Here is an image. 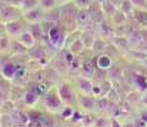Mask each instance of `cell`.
I'll return each instance as SVG.
<instances>
[{"label": "cell", "instance_id": "cell-19", "mask_svg": "<svg viewBox=\"0 0 147 127\" xmlns=\"http://www.w3.org/2000/svg\"><path fill=\"white\" fill-rule=\"evenodd\" d=\"M72 114H74V112H73V109L70 108V107H67L65 109H64V112L61 113V117L63 118H68V117H70Z\"/></svg>", "mask_w": 147, "mask_h": 127}, {"label": "cell", "instance_id": "cell-26", "mask_svg": "<svg viewBox=\"0 0 147 127\" xmlns=\"http://www.w3.org/2000/svg\"><path fill=\"white\" fill-rule=\"evenodd\" d=\"M65 1H69V0H65Z\"/></svg>", "mask_w": 147, "mask_h": 127}, {"label": "cell", "instance_id": "cell-17", "mask_svg": "<svg viewBox=\"0 0 147 127\" xmlns=\"http://www.w3.org/2000/svg\"><path fill=\"white\" fill-rule=\"evenodd\" d=\"M24 99H26V103H27V104L32 106V104H35L36 100H37V95H36L35 93L30 92V93H27V94L24 95Z\"/></svg>", "mask_w": 147, "mask_h": 127}, {"label": "cell", "instance_id": "cell-2", "mask_svg": "<svg viewBox=\"0 0 147 127\" xmlns=\"http://www.w3.org/2000/svg\"><path fill=\"white\" fill-rule=\"evenodd\" d=\"M42 10L44 9H42L41 7H36L31 10H27V12L24 13L23 18L26 19L27 22H30V23H38V21L44 18V15H42Z\"/></svg>", "mask_w": 147, "mask_h": 127}, {"label": "cell", "instance_id": "cell-9", "mask_svg": "<svg viewBox=\"0 0 147 127\" xmlns=\"http://www.w3.org/2000/svg\"><path fill=\"white\" fill-rule=\"evenodd\" d=\"M16 74H17V67L14 66L13 64H7V65H4V67H3V75H4L5 78L12 79Z\"/></svg>", "mask_w": 147, "mask_h": 127}, {"label": "cell", "instance_id": "cell-11", "mask_svg": "<svg viewBox=\"0 0 147 127\" xmlns=\"http://www.w3.org/2000/svg\"><path fill=\"white\" fill-rule=\"evenodd\" d=\"M40 7L44 10H51L56 8V0H40Z\"/></svg>", "mask_w": 147, "mask_h": 127}, {"label": "cell", "instance_id": "cell-12", "mask_svg": "<svg viewBox=\"0 0 147 127\" xmlns=\"http://www.w3.org/2000/svg\"><path fill=\"white\" fill-rule=\"evenodd\" d=\"M31 92L35 93V94L38 97V95L45 94V92H46V86L41 83H36V84H33V86L31 88Z\"/></svg>", "mask_w": 147, "mask_h": 127}, {"label": "cell", "instance_id": "cell-10", "mask_svg": "<svg viewBox=\"0 0 147 127\" xmlns=\"http://www.w3.org/2000/svg\"><path fill=\"white\" fill-rule=\"evenodd\" d=\"M30 32L32 33L33 38L37 41V39H40L41 36H42V25H41V24H37V23H33L32 27H31V31H30Z\"/></svg>", "mask_w": 147, "mask_h": 127}, {"label": "cell", "instance_id": "cell-7", "mask_svg": "<svg viewBox=\"0 0 147 127\" xmlns=\"http://www.w3.org/2000/svg\"><path fill=\"white\" fill-rule=\"evenodd\" d=\"M5 28H7L8 35H10V36H17L21 32V24L18 22H9Z\"/></svg>", "mask_w": 147, "mask_h": 127}, {"label": "cell", "instance_id": "cell-18", "mask_svg": "<svg viewBox=\"0 0 147 127\" xmlns=\"http://www.w3.org/2000/svg\"><path fill=\"white\" fill-rule=\"evenodd\" d=\"M81 103H82V106L84 107V108H92V106H94V100L92 99H90V98H87V97H84V98H82L81 99Z\"/></svg>", "mask_w": 147, "mask_h": 127}, {"label": "cell", "instance_id": "cell-15", "mask_svg": "<svg viewBox=\"0 0 147 127\" xmlns=\"http://www.w3.org/2000/svg\"><path fill=\"white\" fill-rule=\"evenodd\" d=\"M78 86H80V89L83 90V92H90V90H91V84H90V81L84 80V79H80V80H78Z\"/></svg>", "mask_w": 147, "mask_h": 127}, {"label": "cell", "instance_id": "cell-21", "mask_svg": "<svg viewBox=\"0 0 147 127\" xmlns=\"http://www.w3.org/2000/svg\"><path fill=\"white\" fill-rule=\"evenodd\" d=\"M78 65H80V64H78V60H77V59H74V60L69 64V69L72 70V71H74V70L80 69V66H78Z\"/></svg>", "mask_w": 147, "mask_h": 127}, {"label": "cell", "instance_id": "cell-24", "mask_svg": "<svg viewBox=\"0 0 147 127\" xmlns=\"http://www.w3.org/2000/svg\"><path fill=\"white\" fill-rule=\"evenodd\" d=\"M95 1H97V3H100V4H101V3L105 1V0H95Z\"/></svg>", "mask_w": 147, "mask_h": 127}, {"label": "cell", "instance_id": "cell-23", "mask_svg": "<svg viewBox=\"0 0 147 127\" xmlns=\"http://www.w3.org/2000/svg\"><path fill=\"white\" fill-rule=\"evenodd\" d=\"M91 70H92V67H91V63H88V61H87V63H84L83 64V71H87V72H91Z\"/></svg>", "mask_w": 147, "mask_h": 127}, {"label": "cell", "instance_id": "cell-13", "mask_svg": "<svg viewBox=\"0 0 147 127\" xmlns=\"http://www.w3.org/2000/svg\"><path fill=\"white\" fill-rule=\"evenodd\" d=\"M78 9H88L92 4V0H73Z\"/></svg>", "mask_w": 147, "mask_h": 127}, {"label": "cell", "instance_id": "cell-5", "mask_svg": "<svg viewBox=\"0 0 147 127\" xmlns=\"http://www.w3.org/2000/svg\"><path fill=\"white\" fill-rule=\"evenodd\" d=\"M45 104H46L47 108H51V109H55L58 107H60V100H59V97L56 95H47L46 99H45Z\"/></svg>", "mask_w": 147, "mask_h": 127}, {"label": "cell", "instance_id": "cell-14", "mask_svg": "<svg viewBox=\"0 0 147 127\" xmlns=\"http://www.w3.org/2000/svg\"><path fill=\"white\" fill-rule=\"evenodd\" d=\"M83 47H84V45H83V42H82V39H81V41H80V39H77V41L73 43V46L70 47V52L78 53V52H81Z\"/></svg>", "mask_w": 147, "mask_h": 127}, {"label": "cell", "instance_id": "cell-25", "mask_svg": "<svg viewBox=\"0 0 147 127\" xmlns=\"http://www.w3.org/2000/svg\"><path fill=\"white\" fill-rule=\"evenodd\" d=\"M35 127H42V126H41V125H36Z\"/></svg>", "mask_w": 147, "mask_h": 127}, {"label": "cell", "instance_id": "cell-8", "mask_svg": "<svg viewBox=\"0 0 147 127\" xmlns=\"http://www.w3.org/2000/svg\"><path fill=\"white\" fill-rule=\"evenodd\" d=\"M36 7H40V0H21V8L26 12Z\"/></svg>", "mask_w": 147, "mask_h": 127}, {"label": "cell", "instance_id": "cell-6", "mask_svg": "<svg viewBox=\"0 0 147 127\" xmlns=\"http://www.w3.org/2000/svg\"><path fill=\"white\" fill-rule=\"evenodd\" d=\"M101 10H102V13H105L106 15H113V14L117 12L114 4H113L110 0H105V1L101 3Z\"/></svg>", "mask_w": 147, "mask_h": 127}, {"label": "cell", "instance_id": "cell-3", "mask_svg": "<svg viewBox=\"0 0 147 127\" xmlns=\"http://www.w3.org/2000/svg\"><path fill=\"white\" fill-rule=\"evenodd\" d=\"M59 95H60V99L63 102H72V99H73L72 90H70L69 86L65 85V84L59 86Z\"/></svg>", "mask_w": 147, "mask_h": 127}, {"label": "cell", "instance_id": "cell-20", "mask_svg": "<svg viewBox=\"0 0 147 127\" xmlns=\"http://www.w3.org/2000/svg\"><path fill=\"white\" fill-rule=\"evenodd\" d=\"M7 49H9V42H8L7 38H3L1 41H0V50L5 51Z\"/></svg>", "mask_w": 147, "mask_h": 127}, {"label": "cell", "instance_id": "cell-22", "mask_svg": "<svg viewBox=\"0 0 147 127\" xmlns=\"http://www.w3.org/2000/svg\"><path fill=\"white\" fill-rule=\"evenodd\" d=\"M32 56L35 59H42L44 57V52L40 49H35V52H32Z\"/></svg>", "mask_w": 147, "mask_h": 127}, {"label": "cell", "instance_id": "cell-1", "mask_svg": "<svg viewBox=\"0 0 147 127\" xmlns=\"http://www.w3.org/2000/svg\"><path fill=\"white\" fill-rule=\"evenodd\" d=\"M47 36H49V41L51 42V45L55 47H60L64 42V38H65L58 24L54 25L51 29L47 32Z\"/></svg>", "mask_w": 147, "mask_h": 127}, {"label": "cell", "instance_id": "cell-16", "mask_svg": "<svg viewBox=\"0 0 147 127\" xmlns=\"http://www.w3.org/2000/svg\"><path fill=\"white\" fill-rule=\"evenodd\" d=\"M97 64H98V67H101V69H106V67L110 66V60H109L107 56H100Z\"/></svg>", "mask_w": 147, "mask_h": 127}, {"label": "cell", "instance_id": "cell-4", "mask_svg": "<svg viewBox=\"0 0 147 127\" xmlns=\"http://www.w3.org/2000/svg\"><path fill=\"white\" fill-rule=\"evenodd\" d=\"M35 41L36 39L33 38V36L31 32H22L21 36H19V42L26 47H32L33 43H35Z\"/></svg>", "mask_w": 147, "mask_h": 127}]
</instances>
